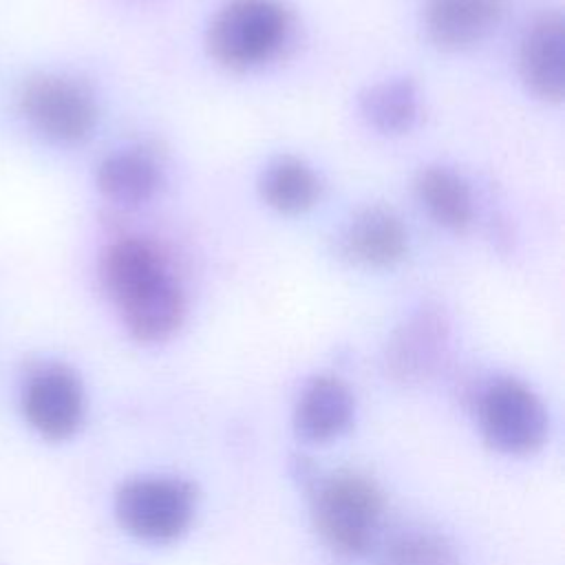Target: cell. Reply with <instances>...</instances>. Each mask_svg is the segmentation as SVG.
Instances as JSON below:
<instances>
[{
	"label": "cell",
	"instance_id": "6da1fadb",
	"mask_svg": "<svg viewBox=\"0 0 565 565\" xmlns=\"http://www.w3.org/2000/svg\"><path fill=\"white\" fill-rule=\"evenodd\" d=\"M99 280L137 342H166L181 329L185 291L154 243L139 236L110 243L99 260Z\"/></svg>",
	"mask_w": 565,
	"mask_h": 565
},
{
	"label": "cell",
	"instance_id": "7a4b0ae2",
	"mask_svg": "<svg viewBox=\"0 0 565 565\" xmlns=\"http://www.w3.org/2000/svg\"><path fill=\"white\" fill-rule=\"evenodd\" d=\"M294 31L296 18L282 0H227L210 18L203 44L218 66L245 73L278 60Z\"/></svg>",
	"mask_w": 565,
	"mask_h": 565
},
{
	"label": "cell",
	"instance_id": "3957f363",
	"mask_svg": "<svg viewBox=\"0 0 565 565\" xmlns=\"http://www.w3.org/2000/svg\"><path fill=\"white\" fill-rule=\"evenodd\" d=\"M18 104L35 132L64 146L86 141L99 117L95 93L84 82L57 73L29 77Z\"/></svg>",
	"mask_w": 565,
	"mask_h": 565
},
{
	"label": "cell",
	"instance_id": "277c9868",
	"mask_svg": "<svg viewBox=\"0 0 565 565\" xmlns=\"http://www.w3.org/2000/svg\"><path fill=\"white\" fill-rule=\"evenodd\" d=\"M316 525L322 539L342 554L364 552L377 532L382 494L362 475L338 472L329 477L313 503Z\"/></svg>",
	"mask_w": 565,
	"mask_h": 565
},
{
	"label": "cell",
	"instance_id": "5b68a950",
	"mask_svg": "<svg viewBox=\"0 0 565 565\" xmlns=\"http://www.w3.org/2000/svg\"><path fill=\"white\" fill-rule=\"evenodd\" d=\"M194 488L183 479L141 477L115 494V514L126 532L143 541H172L194 516Z\"/></svg>",
	"mask_w": 565,
	"mask_h": 565
},
{
	"label": "cell",
	"instance_id": "8992f818",
	"mask_svg": "<svg viewBox=\"0 0 565 565\" xmlns=\"http://www.w3.org/2000/svg\"><path fill=\"white\" fill-rule=\"evenodd\" d=\"M479 426L492 448L508 455H530L545 441L547 413L530 386L503 377L483 391Z\"/></svg>",
	"mask_w": 565,
	"mask_h": 565
},
{
	"label": "cell",
	"instance_id": "52a82bcc",
	"mask_svg": "<svg viewBox=\"0 0 565 565\" xmlns=\"http://www.w3.org/2000/svg\"><path fill=\"white\" fill-rule=\"evenodd\" d=\"M22 413L46 439L71 437L84 419V388L64 364H42L22 388Z\"/></svg>",
	"mask_w": 565,
	"mask_h": 565
},
{
	"label": "cell",
	"instance_id": "ba28073f",
	"mask_svg": "<svg viewBox=\"0 0 565 565\" xmlns=\"http://www.w3.org/2000/svg\"><path fill=\"white\" fill-rule=\"evenodd\" d=\"M516 68L525 88L550 104L565 95V22L558 11H543L521 35Z\"/></svg>",
	"mask_w": 565,
	"mask_h": 565
},
{
	"label": "cell",
	"instance_id": "9c48e42d",
	"mask_svg": "<svg viewBox=\"0 0 565 565\" xmlns=\"http://www.w3.org/2000/svg\"><path fill=\"white\" fill-rule=\"evenodd\" d=\"M450 324L439 307L415 309L391 335L384 353L386 371L402 380H422L439 364L448 344Z\"/></svg>",
	"mask_w": 565,
	"mask_h": 565
},
{
	"label": "cell",
	"instance_id": "30bf717a",
	"mask_svg": "<svg viewBox=\"0 0 565 565\" xmlns=\"http://www.w3.org/2000/svg\"><path fill=\"white\" fill-rule=\"evenodd\" d=\"M338 252L353 265L386 269L408 252V232L402 218L382 205L358 210L338 236Z\"/></svg>",
	"mask_w": 565,
	"mask_h": 565
},
{
	"label": "cell",
	"instance_id": "8fae6325",
	"mask_svg": "<svg viewBox=\"0 0 565 565\" xmlns=\"http://www.w3.org/2000/svg\"><path fill=\"white\" fill-rule=\"evenodd\" d=\"M505 0H426L424 31L441 51H466L483 42L501 22Z\"/></svg>",
	"mask_w": 565,
	"mask_h": 565
},
{
	"label": "cell",
	"instance_id": "7c38bea8",
	"mask_svg": "<svg viewBox=\"0 0 565 565\" xmlns=\"http://www.w3.org/2000/svg\"><path fill=\"white\" fill-rule=\"evenodd\" d=\"M161 163L143 148H121L106 154L95 170L99 194L124 207L148 203L161 188Z\"/></svg>",
	"mask_w": 565,
	"mask_h": 565
},
{
	"label": "cell",
	"instance_id": "4fadbf2b",
	"mask_svg": "<svg viewBox=\"0 0 565 565\" xmlns=\"http://www.w3.org/2000/svg\"><path fill=\"white\" fill-rule=\"evenodd\" d=\"M355 402L349 386L333 375L313 377L296 404V430L309 441H329L340 437L353 419Z\"/></svg>",
	"mask_w": 565,
	"mask_h": 565
},
{
	"label": "cell",
	"instance_id": "5bb4252c",
	"mask_svg": "<svg viewBox=\"0 0 565 565\" xmlns=\"http://www.w3.org/2000/svg\"><path fill=\"white\" fill-rule=\"evenodd\" d=\"M415 194L426 214L448 232H466L475 221L470 183L448 166H426L415 177Z\"/></svg>",
	"mask_w": 565,
	"mask_h": 565
},
{
	"label": "cell",
	"instance_id": "9a60e30c",
	"mask_svg": "<svg viewBox=\"0 0 565 565\" xmlns=\"http://www.w3.org/2000/svg\"><path fill=\"white\" fill-rule=\"evenodd\" d=\"M263 203L280 214H302L320 199L316 170L296 154H278L258 174Z\"/></svg>",
	"mask_w": 565,
	"mask_h": 565
},
{
	"label": "cell",
	"instance_id": "2e32d148",
	"mask_svg": "<svg viewBox=\"0 0 565 565\" xmlns=\"http://www.w3.org/2000/svg\"><path fill=\"white\" fill-rule=\"evenodd\" d=\"M358 108L373 130L404 135L419 119V88L411 77L382 79L360 93Z\"/></svg>",
	"mask_w": 565,
	"mask_h": 565
},
{
	"label": "cell",
	"instance_id": "e0dca14e",
	"mask_svg": "<svg viewBox=\"0 0 565 565\" xmlns=\"http://www.w3.org/2000/svg\"><path fill=\"white\" fill-rule=\"evenodd\" d=\"M384 565H459V561L444 536L433 532H406L386 547Z\"/></svg>",
	"mask_w": 565,
	"mask_h": 565
}]
</instances>
